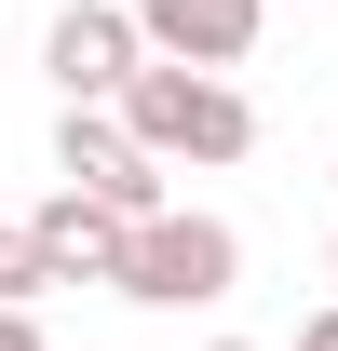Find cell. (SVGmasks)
Segmentation results:
<instances>
[{"mask_svg":"<svg viewBox=\"0 0 338 351\" xmlns=\"http://www.w3.org/2000/svg\"><path fill=\"white\" fill-rule=\"evenodd\" d=\"M122 122H135V149L149 162H244L257 149V108H244V82H216V68H163L149 54V82L122 95Z\"/></svg>","mask_w":338,"mask_h":351,"instance_id":"1","label":"cell"},{"mask_svg":"<svg viewBox=\"0 0 338 351\" xmlns=\"http://www.w3.org/2000/svg\"><path fill=\"white\" fill-rule=\"evenodd\" d=\"M230 284H244V230L203 217V203H176V217H149L122 243V298L135 311H216Z\"/></svg>","mask_w":338,"mask_h":351,"instance_id":"2","label":"cell"},{"mask_svg":"<svg viewBox=\"0 0 338 351\" xmlns=\"http://www.w3.org/2000/svg\"><path fill=\"white\" fill-rule=\"evenodd\" d=\"M41 68L68 108H122L135 82H149V27H135V0H68L41 27Z\"/></svg>","mask_w":338,"mask_h":351,"instance_id":"3","label":"cell"},{"mask_svg":"<svg viewBox=\"0 0 338 351\" xmlns=\"http://www.w3.org/2000/svg\"><path fill=\"white\" fill-rule=\"evenodd\" d=\"M54 176H68L82 203H109L122 230L176 217V203H163V162L135 149V122H122V108H68V122H54Z\"/></svg>","mask_w":338,"mask_h":351,"instance_id":"4","label":"cell"},{"mask_svg":"<svg viewBox=\"0 0 338 351\" xmlns=\"http://www.w3.org/2000/svg\"><path fill=\"white\" fill-rule=\"evenodd\" d=\"M135 27H149V54L163 68H244L257 54V27H271V0H135Z\"/></svg>","mask_w":338,"mask_h":351,"instance_id":"5","label":"cell"},{"mask_svg":"<svg viewBox=\"0 0 338 351\" xmlns=\"http://www.w3.org/2000/svg\"><path fill=\"white\" fill-rule=\"evenodd\" d=\"M27 230H41L54 284H122V243H135V230L109 217V203H82V189H54V203H27Z\"/></svg>","mask_w":338,"mask_h":351,"instance_id":"6","label":"cell"},{"mask_svg":"<svg viewBox=\"0 0 338 351\" xmlns=\"http://www.w3.org/2000/svg\"><path fill=\"white\" fill-rule=\"evenodd\" d=\"M54 298V257H41V230L27 217H0V311H41Z\"/></svg>","mask_w":338,"mask_h":351,"instance_id":"7","label":"cell"},{"mask_svg":"<svg viewBox=\"0 0 338 351\" xmlns=\"http://www.w3.org/2000/svg\"><path fill=\"white\" fill-rule=\"evenodd\" d=\"M0 351H54V338H41V311H0Z\"/></svg>","mask_w":338,"mask_h":351,"instance_id":"8","label":"cell"},{"mask_svg":"<svg viewBox=\"0 0 338 351\" xmlns=\"http://www.w3.org/2000/svg\"><path fill=\"white\" fill-rule=\"evenodd\" d=\"M297 351H338V311H311V324H297Z\"/></svg>","mask_w":338,"mask_h":351,"instance_id":"9","label":"cell"},{"mask_svg":"<svg viewBox=\"0 0 338 351\" xmlns=\"http://www.w3.org/2000/svg\"><path fill=\"white\" fill-rule=\"evenodd\" d=\"M203 351H257V338H203Z\"/></svg>","mask_w":338,"mask_h":351,"instance_id":"10","label":"cell"}]
</instances>
